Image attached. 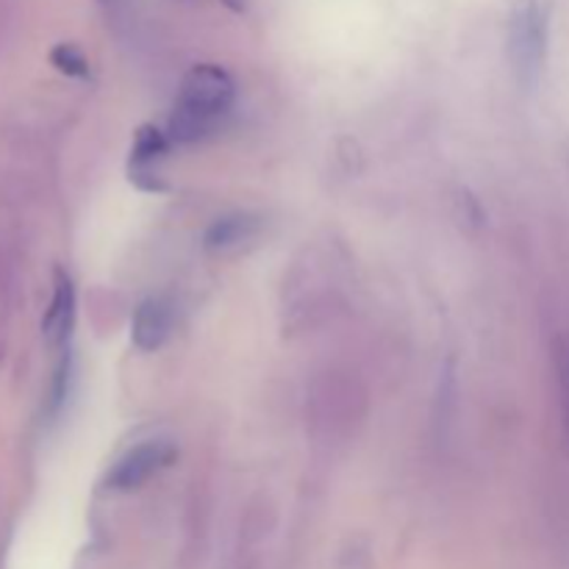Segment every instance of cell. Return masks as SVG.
<instances>
[{
	"mask_svg": "<svg viewBox=\"0 0 569 569\" xmlns=\"http://www.w3.org/2000/svg\"><path fill=\"white\" fill-rule=\"evenodd\" d=\"M553 0H511L509 6V59L520 87L533 89L545 72L550 48Z\"/></svg>",
	"mask_w": 569,
	"mask_h": 569,
	"instance_id": "6da1fadb",
	"label": "cell"
},
{
	"mask_svg": "<svg viewBox=\"0 0 569 569\" xmlns=\"http://www.w3.org/2000/svg\"><path fill=\"white\" fill-rule=\"evenodd\" d=\"M233 98H237V87L222 67L198 64L183 78L176 109L189 111V114L217 126V120L233 106Z\"/></svg>",
	"mask_w": 569,
	"mask_h": 569,
	"instance_id": "7a4b0ae2",
	"label": "cell"
},
{
	"mask_svg": "<svg viewBox=\"0 0 569 569\" xmlns=\"http://www.w3.org/2000/svg\"><path fill=\"white\" fill-rule=\"evenodd\" d=\"M172 456H176V450H172L170 442H164V439H150V442H142L133 450H128V453L111 467L106 483H109V489H114V492H133V489H139L142 483H148L156 472L164 470L172 461Z\"/></svg>",
	"mask_w": 569,
	"mask_h": 569,
	"instance_id": "3957f363",
	"label": "cell"
},
{
	"mask_svg": "<svg viewBox=\"0 0 569 569\" xmlns=\"http://www.w3.org/2000/svg\"><path fill=\"white\" fill-rule=\"evenodd\" d=\"M167 150H170V139H167L164 131H159V128L153 126L139 128L137 139H133L131 164H128L131 181L137 183L139 189L159 192L161 181H159V172H156V164L164 159Z\"/></svg>",
	"mask_w": 569,
	"mask_h": 569,
	"instance_id": "277c9868",
	"label": "cell"
},
{
	"mask_svg": "<svg viewBox=\"0 0 569 569\" xmlns=\"http://www.w3.org/2000/svg\"><path fill=\"white\" fill-rule=\"evenodd\" d=\"M172 328V311L161 298H148L133 311V345L144 353L159 350L167 342Z\"/></svg>",
	"mask_w": 569,
	"mask_h": 569,
	"instance_id": "5b68a950",
	"label": "cell"
},
{
	"mask_svg": "<svg viewBox=\"0 0 569 569\" xmlns=\"http://www.w3.org/2000/svg\"><path fill=\"white\" fill-rule=\"evenodd\" d=\"M259 228H261L259 217H253V214L220 217V220H214L209 226V231H206V237H203V244H206V250L214 256L233 253V250H239V248H244L248 242H253L256 233H259Z\"/></svg>",
	"mask_w": 569,
	"mask_h": 569,
	"instance_id": "8992f818",
	"label": "cell"
},
{
	"mask_svg": "<svg viewBox=\"0 0 569 569\" xmlns=\"http://www.w3.org/2000/svg\"><path fill=\"white\" fill-rule=\"evenodd\" d=\"M72 320H76V289H72L70 278L59 272L56 276L53 298H50V309L44 315V337L53 345H61L70 337Z\"/></svg>",
	"mask_w": 569,
	"mask_h": 569,
	"instance_id": "52a82bcc",
	"label": "cell"
},
{
	"mask_svg": "<svg viewBox=\"0 0 569 569\" xmlns=\"http://www.w3.org/2000/svg\"><path fill=\"white\" fill-rule=\"evenodd\" d=\"M50 61H53L56 70H61L64 76L83 78L89 72L87 56H83L78 48H72V44H59V48L50 50Z\"/></svg>",
	"mask_w": 569,
	"mask_h": 569,
	"instance_id": "ba28073f",
	"label": "cell"
},
{
	"mask_svg": "<svg viewBox=\"0 0 569 569\" xmlns=\"http://www.w3.org/2000/svg\"><path fill=\"white\" fill-rule=\"evenodd\" d=\"M561 403H565V433L569 439V345L565 348V353H561Z\"/></svg>",
	"mask_w": 569,
	"mask_h": 569,
	"instance_id": "9c48e42d",
	"label": "cell"
},
{
	"mask_svg": "<svg viewBox=\"0 0 569 569\" xmlns=\"http://www.w3.org/2000/svg\"><path fill=\"white\" fill-rule=\"evenodd\" d=\"M9 264H6V259L3 256H0V303H6V300H9V292H11V287H9Z\"/></svg>",
	"mask_w": 569,
	"mask_h": 569,
	"instance_id": "30bf717a",
	"label": "cell"
},
{
	"mask_svg": "<svg viewBox=\"0 0 569 569\" xmlns=\"http://www.w3.org/2000/svg\"><path fill=\"white\" fill-rule=\"evenodd\" d=\"M0 20H3V6H0Z\"/></svg>",
	"mask_w": 569,
	"mask_h": 569,
	"instance_id": "8fae6325",
	"label": "cell"
}]
</instances>
